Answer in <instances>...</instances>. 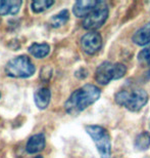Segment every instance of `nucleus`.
Listing matches in <instances>:
<instances>
[{"label": "nucleus", "instance_id": "1a4fd4ad", "mask_svg": "<svg viewBox=\"0 0 150 158\" xmlns=\"http://www.w3.org/2000/svg\"><path fill=\"white\" fill-rule=\"evenodd\" d=\"M45 135L43 134L35 135L29 139L26 146V150L28 153L35 154L42 151L45 147Z\"/></svg>", "mask_w": 150, "mask_h": 158}, {"label": "nucleus", "instance_id": "f8f14e48", "mask_svg": "<svg viewBox=\"0 0 150 158\" xmlns=\"http://www.w3.org/2000/svg\"><path fill=\"white\" fill-rule=\"evenodd\" d=\"M132 39L134 41V43L141 46L150 43V22L144 25L142 28H140L133 35Z\"/></svg>", "mask_w": 150, "mask_h": 158}, {"label": "nucleus", "instance_id": "2eb2a0df", "mask_svg": "<svg viewBox=\"0 0 150 158\" xmlns=\"http://www.w3.org/2000/svg\"><path fill=\"white\" fill-rule=\"evenodd\" d=\"M68 18H70V15H68L67 10H62L59 12L58 15H54L51 20H50V24L53 28H59L67 23L68 21Z\"/></svg>", "mask_w": 150, "mask_h": 158}, {"label": "nucleus", "instance_id": "0eeeda50", "mask_svg": "<svg viewBox=\"0 0 150 158\" xmlns=\"http://www.w3.org/2000/svg\"><path fill=\"white\" fill-rule=\"evenodd\" d=\"M81 46L87 55H94L99 52L102 46L101 35L95 31L85 34L81 39Z\"/></svg>", "mask_w": 150, "mask_h": 158}, {"label": "nucleus", "instance_id": "7ed1b4c3", "mask_svg": "<svg viewBox=\"0 0 150 158\" xmlns=\"http://www.w3.org/2000/svg\"><path fill=\"white\" fill-rule=\"evenodd\" d=\"M86 131L92 138L95 143L99 155L101 158H110L111 156V141L108 131L102 126L88 125L86 126Z\"/></svg>", "mask_w": 150, "mask_h": 158}, {"label": "nucleus", "instance_id": "ddd939ff", "mask_svg": "<svg viewBox=\"0 0 150 158\" xmlns=\"http://www.w3.org/2000/svg\"><path fill=\"white\" fill-rule=\"evenodd\" d=\"M50 52V46L47 43H33L29 47V52L37 59H43L48 56Z\"/></svg>", "mask_w": 150, "mask_h": 158}, {"label": "nucleus", "instance_id": "f03ea898", "mask_svg": "<svg viewBox=\"0 0 150 158\" xmlns=\"http://www.w3.org/2000/svg\"><path fill=\"white\" fill-rule=\"evenodd\" d=\"M117 105L123 106L132 112H138L148 102V94L140 87L121 89L114 96Z\"/></svg>", "mask_w": 150, "mask_h": 158}, {"label": "nucleus", "instance_id": "20e7f679", "mask_svg": "<svg viewBox=\"0 0 150 158\" xmlns=\"http://www.w3.org/2000/svg\"><path fill=\"white\" fill-rule=\"evenodd\" d=\"M127 68L124 64L104 62L99 66L95 73V80L101 85L108 84L111 80H117L125 76Z\"/></svg>", "mask_w": 150, "mask_h": 158}, {"label": "nucleus", "instance_id": "9d476101", "mask_svg": "<svg viewBox=\"0 0 150 158\" xmlns=\"http://www.w3.org/2000/svg\"><path fill=\"white\" fill-rule=\"evenodd\" d=\"M21 3V0H0V15L17 14Z\"/></svg>", "mask_w": 150, "mask_h": 158}, {"label": "nucleus", "instance_id": "f3484780", "mask_svg": "<svg viewBox=\"0 0 150 158\" xmlns=\"http://www.w3.org/2000/svg\"><path fill=\"white\" fill-rule=\"evenodd\" d=\"M138 61L142 66H150V46L145 47L139 52Z\"/></svg>", "mask_w": 150, "mask_h": 158}, {"label": "nucleus", "instance_id": "dca6fc26", "mask_svg": "<svg viewBox=\"0 0 150 158\" xmlns=\"http://www.w3.org/2000/svg\"><path fill=\"white\" fill-rule=\"evenodd\" d=\"M53 4H54V1H52V0H37V1L32 2L31 7H32V10L34 12L39 14V12L45 11L46 9L50 8Z\"/></svg>", "mask_w": 150, "mask_h": 158}, {"label": "nucleus", "instance_id": "39448f33", "mask_svg": "<svg viewBox=\"0 0 150 158\" xmlns=\"http://www.w3.org/2000/svg\"><path fill=\"white\" fill-rule=\"evenodd\" d=\"M5 72L10 77L28 78L35 73V66L28 56H20L7 63Z\"/></svg>", "mask_w": 150, "mask_h": 158}, {"label": "nucleus", "instance_id": "9b49d317", "mask_svg": "<svg viewBox=\"0 0 150 158\" xmlns=\"http://www.w3.org/2000/svg\"><path fill=\"white\" fill-rule=\"evenodd\" d=\"M50 99H51V93L48 88L42 87L36 90L35 94H34V100H35L36 106L39 109H46L50 103Z\"/></svg>", "mask_w": 150, "mask_h": 158}, {"label": "nucleus", "instance_id": "6e6552de", "mask_svg": "<svg viewBox=\"0 0 150 158\" xmlns=\"http://www.w3.org/2000/svg\"><path fill=\"white\" fill-rule=\"evenodd\" d=\"M97 4V1L95 0H82V1H77L75 3L73 11L74 15L78 18H84L88 15L93 10Z\"/></svg>", "mask_w": 150, "mask_h": 158}, {"label": "nucleus", "instance_id": "423d86ee", "mask_svg": "<svg viewBox=\"0 0 150 158\" xmlns=\"http://www.w3.org/2000/svg\"><path fill=\"white\" fill-rule=\"evenodd\" d=\"M108 18V6L105 2L97 1V4L83 21V28L86 30L99 29Z\"/></svg>", "mask_w": 150, "mask_h": 158}, {"label": "nucleus", "instance_id": "4468645a", "mask_svg": "<svg viewBox=\"0 0 150 158\" xmlns=\"http://www.w3.org/2000/svg\"><path fill=\"white\" fill-rule=\"evenodd\" d=\"M150 147V134L148 131H143L137 135L135 140V148L137 150L144 151Z\"/></svg>", "mask_w": 150, "mask_h": 158}, {"label": "nucleus", "instance_id": "6ab92c4d", "mask_svg": "<svg viewBox=\"0 0 150 158\" xmlns=\"http://www.w3.org/2000/svg\"><path fill=\"white\" fill-rule=\"evenodd\" d=\"M36 158H42V157H41V156H37Z\"/></svg>", "mask_w": 150, "mask_h": 158}, {"label": "nucleus", "instance_id": "a211bd4d", "mask_svg": "<svg viewBox=\"0 0 150 158\" xmlns=\"http://www.w3.org/2000/svg\"><path fill=\"white\" fill-rule=\"evenodd\" d=\"M148 78H150V71L148 72Z\"/></svg>", "mask_w": 150, "mask_h": 158}, {"label": "nucleus", "instance_id": "f257e3e1", "mask_svg": "<svg viewBox=\"0 0 150 158\" xmlns=\"http://www.w3.org/2000/svg\"><path fill=\"white\" fill-rule=\"evenodd\" d=\"M100 97V89L92 84H86L75 90L64 104L67 112L71 115H77L84 111L90 105L95 103Z\"/></svg>", "mask_w": 150, "mask_h": 158}]
</instances>
